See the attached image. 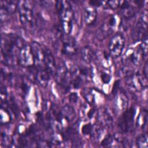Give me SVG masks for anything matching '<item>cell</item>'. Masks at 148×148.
I'll return each mask as SVG.
<instances>
[{
    "mask_svg": "<svg viewBox=\"0 0 148 148\" xmlns=\"http://www.w3.org/2000/svg\"><path fill=\"white\" fill-rule=\"evenodd\" d=\"M147 121V112L146 110L143 109L140 111L139 114L138 115V117L136 120V125L139 127L144 128L145 126L146 125Z\"/></svg>",
    "mask_w": 148,
    "mask_h": 148,
    "instance_id": "obj_20",
    "label": "cell"
},
{
    "mask_svg": "<svg viewBox=\"0 0 148 148\" xmlns=\"http://www.w3.org/2000/svg\"><path fill=\"white\" fill-rule=\"evenodd\" d=\"M127 85L135 91H140L147 87V78L139 73H134L125 77Z\"/></svg>",
    "mask_w": 148,
    "mask_h": 148,
    "instance_id": "obj_8",
    "label": "cell"
},
{
    "mask_svg": "<svg viewBox=\"0 0 148 148\" xmlns=\"http://www.w3.org/2000/svg\"><path fill=\"white\" fill-rule=\"evenodd\" d=\"M97 11L93 6H88L85 8L84 12V18L85 23L88 25H92L96 21Z\"/></svg>",
    "mask_w": 148,
    "mask_h": 148,
    "instance_id": "obj_16",
    "label": "cell"
},
{
    "mask_svg": "<svg viewBox=\"0 0 148 148\" xmlns=\"http://www.w3.org/2000/svg\"><path fill=\"white\" fill-rule=\"evenodd\" d=\"M64 119L66 122L72 121L76 116V113L73 108L70 105H65L61 109Z\"/></svg>",
    "mask_w": 148,
    "mask_h": 148,
    "instance_id": "obj_19",
    "label": "cell"
},
{
    "mask_svg": "<svg viewBox=\"0 0 148 148\" xmlns=\"http://www.w3.org/2000/svg\"><path fill=\"white\" fill-rule=\"evenodd\" d=\"M84 78L78 72L75 68V70L71 72V86L75 89H78L81 87L83 83Z\"/></svg>",
    "mask_w": 148,
    "mask_h": 148,
    "instance_id": "obj_18",
    "label": "cell"
},
{
    "mask_svg": "<svg viewBox=\"0 0 148 148\" xmlns=\"http://www.w3.org/2000/svg\"><path fill=\"white\" fill-rule=\"evenodd\" d=\"M147 11L145 9L142 13L140 19L131 31V38L134 42L142 40L147 38Z\"/></svg>",
    "mask_w": 148,
    "mask_h": 148,
    "instance_id": "obj_5",
    "label": "cell"
},
{
    "mask_svg": "<svg viewBox=\"0 0 148 148\" xmlns=\"http://www.w3.org/2000/svg\"><path fill=\"white\" fill-rule=\"evenodd\" d=\"M69 101L72 103H76L77 101L78 97L76 93H71L69 96Z\"/></svg>",
    "mask_w": 148,
    "mask_h": 148,
    "instance_id": "obj_27",
    "label": "cell"
},
{
    "mask_svg": "<svg viewBox=\"0 0 148 148\" xmlns=\"http://www.w3.org/2000/svg\"><path fill=\"white\" fill-rule=\"evenodd\" d=\"M17 62L23 67L29 68L34 65V58L31 45H25L17 54Z\"/></svg>",
    "mask_w": 148,
    "mask_h": 148,
    "instance_id": "obj_7",
    "label": "cell"
},
{
    "mask_svg": "<svg viewBox=\"0 0 148 148\" xmlns=\"http://www.w3.org/2000/svg\"><path fill=\"white\" fill-rule=\"evenodd\" d=\"M147 143V135L146 134H140L136 140V146L139 148H147L148 146Z\"/></svg>",
    "mask_w": 148,
    "mask_h": 148,
    "instance_id": "obj_21",
    "label": "cell"
},
{
    "mask_svg": "<svg viewBox=\"0 0 148 148\" xmlns=\"http://www.w3.org/2000/svg\"><path fill=\"white\" fill-rule=\"evenodd\" d=\"M133 1H123L120 9L121 14L125 19H130L133 17L136 13V6H134Z\"/></svg>",
    "mask_w": 148,
    "mask_h": 148,
    "instance_id": "obj_14",
    "label": "cell"
},
{
    "mask_svg": "<svg viewBox=\"0 0 148 148\" xmlns=\"http://www.w3.org/2000/svg\"><path fill=\"white\" fill-rule=\"evenodd\" d=\"M103 2L102 1H90V5L91 6H93V7H98V6H100L101 5H102Z\"/></svg>",
    "mask_w": 148,
    "mask_h": 148,
    "instance_id": "obj_28",
    "label": "cell"
},
{
    "mask_svg": "<svg viewBox=\"0 0 148 148\" xmlns=\"http://www.w3.org/2000/svg\"><path fill=\"white\" fill-rule=\"evenodd\" d=\"M56 8L59 15L62 31L66 35H69L73 28L74 14L71 3L67 1H58Z\"/></svg>",
    "mask_w": 148,
    "mask_h": 148,
    "instance_id": "obj_2",
    "label": "cell"
},
{
    "mask_svg": "<svg viewBox=\"0 0 148 148\" xmlns=\"http://www.w3.org/2000/svg\"><path fill=\"white\" fill-rule=\"evenodd\" d=\"M143 76L147 78V62H146L145 64V67L143 68Z\"/></svg>",
    "mask_w": 148,
    "mask_h": 148,
    "instance_id": "obj_29",
    "label": "cell"
},
{
    "mask_svg": "<svg viewBox=\"0 0 148 148\" xmlns=\"http://www.w3.org/2000/svg\"><path fill=\"white\" fill-rule=\"evenodd\" d=\"M125 44L124 35L118 32L114 35L109 42V50L110 54L114 58L119 57L122 53Z\"/></svg>",
    "mask_w": 148,
    "mask_h": 148,
    "instance_id": "obj_6",
    "label": "cell"
},
{
    "mask_svg": "<svg viewBox=\"0 0 148 148\" xmlns=\"http://www.w3.org/2000/svg\"><path fill=\"white\" fill-rule=\"evenodd\" d=\"M61 39L62 41V53L68 56L75 55L77 51V45L75 39L68 35H63Z\"/></svg>",
    "mask_w": 148,
    "mask_h": 148,
    "instance_id": "obj_11",
    "label": "cell"
},
{
    "mask_svg": "<svg viewBox=\"0 0 148 148\" xmlns=\"http://www.w3.org/2000/svg\"><path fill=\"white\" fill-rule=\"evenodd\" d=\"M54 76L58 86L64 92H68L71 87V72L64 62H61L57 65Z\"/></svg>",
    "mask_w": 148,
    "mask_h": 148,
    "instance_id": "obj_4",
    "label": "cell"
},
{
    "mask_svg": "<svg viewBox=\"0 0 148 148\" xmlns=\"http://www.w3.org/2000/svg\"><path fill=\"white\" fill-rule=\"evenodd\" d=\"M93 125L91 123H88L83 125L82 132L84 135H91L93 131Z\"/></svg>",
    "mask_w": 148,
    "mask_h": 148,
    "instance_id": "obj_23",
    "label": "cell"
},
{
    "mask_svg": "<svg viewBox=\"0 0 148 148\" xmlns=\"http://www.w3.org/2000/svg\"><path fill=\"white\" fill-rule=\"evenodd\" d=\"M18 2L13 1H1V12L6 15L12 14L17 10Z\"/></svg>",
    "mask_w": 148,
    "mask_h": 148,
    "instance_id": "obj_15",
    "label": "cell"
},
{
    "mask_svg": "<svg viewBox=\"0 0 148 148\" xmlns=\"http://www.w3.org/2000/svg\"><path fill=\"white\" fill-rule=\"evenodd\" d=\"M116 25V19L113 16H110L108 20L101 24L97 32V38L102 40L108 36L113 31Z\"/></svg>",
    "mask_w": 148,
    "mask_h": 148,
    "instance_id": "obj_12",
    "label": "cell"
},
{
    "mask_svg": "<svg viewBox=\"0 0 148 148\" xmlns=\"http://www.w3.org/2000/svg\"><path fill=\"white\" fill-rule=\"evenodd\" d=\"M25 44L20 37L13 34L2 35L1 37V54L4 62L12 65L17 62V54L20 49Z\"/></svg>",
    "mask_w": 148,
    "mask_h": 148,
    "instance_id": "obj_1",
    "label": "cell"
},
{
    "mask_svg": "<svg viewBox=\"0 0 148 148\" xmlns=\"http://www.w3.org/2000/svg\"><path fill=\"white\" fill-rule=\"evenodd\" d=\"M145 56L139 47L127 51L124 56V62L131 64L135 66L139 65L145 58Z\"/></svg>",
    "mask_w": 148,
    "mask_h": 148,
    "instance_id": "obj_13",
    "label": "cell"
},
{
    "mask_svg": "<svg viewBox=\"0 0 148 148\" xmlns=\"http://www.w3.org/2000/svg\"><path fill=\"white\" fill-rule=\"evenodd\" d=\"M81 58L86 63L89 64L91 62L95 57V54L91 47L89 46H84L80 51Z\"/></svg>",
    "mask_w": 148,
    "mask_h": 148,
    "instance_id": "obj_17",
    "label": "cell"
},
{
    "mask_svg": "<svg viewBox=\"0 0 148 148\" xmlns=\"http://www.w3.org/2000/svg\"><path fill=\"white\" fill-rule=\"evenodd\" d=\"M31 47L34 58V65L37 68H44L47 47L36 42H32L31 44Z\"/></svg>",
    "mask_w": 148,
    "mask_h": 148,
    "instance_id": "obj_10",
    "label": "cell"
},
{
    "mask_svg": "<svg viewBox=\"0 0 148 148\" xmlns=\"http://www.w3.org/2000/svg\"><path fill=\"white\" fill-rule=\"evenodd\" d=\"M135 109L133 107L125 110L120 117L118 126L123 132H128L132 127L135 116Z\"/></svg>",
    "mask_w": 148,
    "mask_h": 148,
    "instance_id": "obj_9",
    "label": "cell"
},
{
    "mask_svg": "<svg viewBox=\"0 0 148 148\" xmlns=\"http://www.w3.org/2000/svg\"><path fill=\"white\" fill-rule=\"evenodd\" d=\"M139 47L146 57L147 54V38H146L142 40V43Z\"/></svg>",
    "mask_w": 148,
    "mask_h": 148,
    "instance_id": "obj_25",
    "label": "cell"
},
{
    "mask_svg": "<svg viewBox=\"0 0 148 148\" xmlns=\"http://www.w3.org/2000/svg\"><path fill=\"white\" fill-rule=\"evenodd\" d=\"M83 95L86 101L90 105L94 103V97L91 90L85 89L83 91Z\"/></svg>",
    "mask_w": 148,
    "mask_h": 148,
    "instance_id": "obj_22",
    "label": "cell"
},
{
    "mask_svg": "<svg viewBox=\"0 0 148 148\" xmlns=\"http://www.w3.org/2000/svg\"><path fill=\"white\" fill-rule=\"evenodd\" d=\"M123 1H106V3L108 6L112 9H116L117 8H120Z\"/></svg>",
    "mask_w": 148,
    "mask_h": 148,
    "instance_id": "obj_24",
    "label": "cell"
},
{
    "mask_svg": "<svg viewBox=\"0 0 148 148\" xmlns=\"http://www.w3.org/2000/svg\"><path fill=\"white\" fill-rule=\"evenodd\" d=\"M101 79L102 82L105 84H108L111 79V76L107 72H102L101 74Z\"/></svg>",
    "mask_w": 148,
    "mask_h": 148,
    "instance_id": "obj_26",
    "label": "cell"
},
{
    "mask_svg": "<svg viewBox=\"0 0 148 148\" xmlns=\"http://www.w3.org/2000/svg\"><path fill=\"white\" fill-rule=\"evenodd\" d=\"M20 21L23 28L28 31L34 29L36 24V18L33 8L28 1H18V9Z\"/></svg>",
    "mask_w": 148,
    "mask_h": 148,
    "instance_id": "obj_3",
    "label": "cell"
}]
</instances>
